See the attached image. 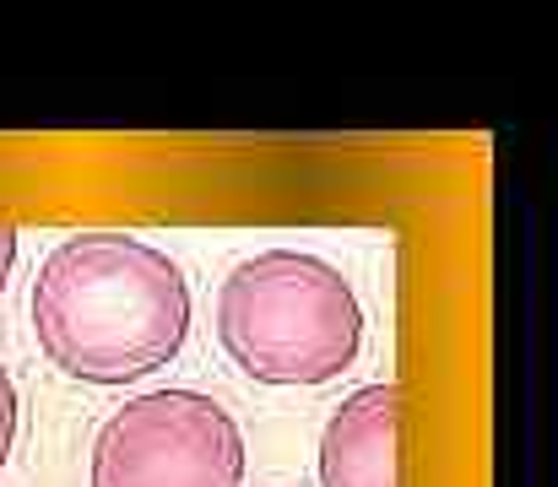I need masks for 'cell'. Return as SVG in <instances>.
<instances>
[{
    "label": "cell",
    "mask_w": 558,
    "mask_h": 487,
    "mask_svg": "<svg viewBox=\"0 0 558 487\" xmlns=\"http://www.w3.org/2000/svg\"><path fill=\"white\" fill-rule=\"evenodd\" d=\"M27 315L49 368L120 390L185 352L195 304L169 249L136 233H71L38 260Z\"/></svg>",
    "instance_id": "1"
},
{
    "label": "cell",
    "mask_w": 558,
    "mask_h": 487,
    "mask_svg": "<svg viewBox=\"0 0 558 487\" xmlns=\"http://www.w3.org/2000/svg\"><path fill=\"white\" fill-rule=\"evenodd\" d=\"M239 417L206 390H147L104 417L87 487H244Z\"/></svg>",
    "instance_id": "3"
},
{
    "label": "cell",
    "mask_w": 558,
    "mask_h": 487,
    "mask_svg": "<svg viewBox=\"0 0 558 487\" xmlns=\"http://www.w3.org/2000/svg\"><path fill=\"white\" fill-rule=\"evenodd\" d=\"M401 385L379 379L353 390L320 428V487H401Z\"/></svg>",
    "instance_id": "4"
},
{
    "label": "cell",
    "mask_w": 558,
    "mask_h": 487,
    "mask_svg": "<svg viewBox=\"0 0 558 487\" xmlns=\"http://www.w3.org/2000/svg\"><path fill=\"white\" fill-rule=\"evenodd\" d=\"M16 255H22V233L11 222H0V293L11 288V271H16Z\"/></svg>",
    "instance_id": "6"
},
{
    "label": "cell",
    "mask_w": 558,
    "mask_h": 487,
    "mask_svg": "<svg viewBox=\"0 0 558 487\" xmlns=\"http://www.w3.org/2000/svg\"><path fill=\"white\" fill-rule=\"evenodd\" d=\"M217 341L244 379L315 390L359 363L364 304L331 260L310 249H260L217 288Z\"/></svg>",
    "instance_id": "2"
},
{
    "label": "cell",
    "mask_w": 558,
    "mask_h": 487,
    "mask_svg": "<svg viewBox=\"0 0 558 487\" xmlns=\"http://www.w3.org/2000/svg\"><path fill=\"white\" fill-rule=\"evenodd\" d=\"M16 434H22V395H16L11 368L0 363V472H5L11 455H16Z\"/></svg>",
    "instance_id": "5"
}]
</instances>
